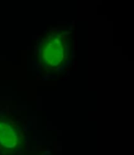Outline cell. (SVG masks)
<instances>
[{
	"label": "cell",
	"instance_id": "cell-1",
	"mask_svg": "<svg viewBox=\"0 0 134 155\" xmlns=\"http://www.w3.org/2000/svg\"><path fill=\"white\" fill-rule=\"evenodd\" d=\"M68 54V39L64 31H55L41 46V61L49 69H58L65 63Z\"/></svg>",
	"mask_w": 134,
	"mask_h": 155
}]
</instances>
